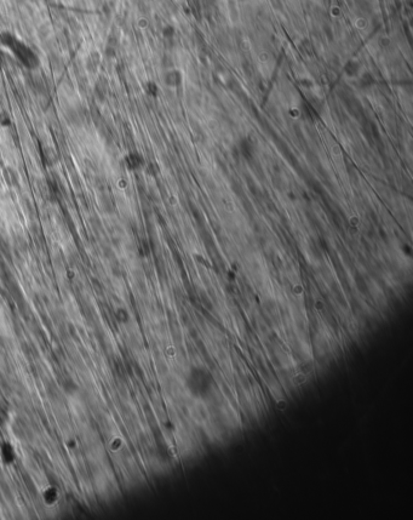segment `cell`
<instances>
[{
  "label": "cell",
  "mask_w": 413,
  "mask_h": 520,
  "mask_svg": "<svg viewBox=\"0 0 413 520\" xmlns=\"http://www.w3.org/2000/svg\"><path fill=\"white\" fill-rule=\"evenodd\" d=\"M314 307L316 310H322L323 307H325V304H323L322 301H316L314 303Z\"/></svg>",
  "instance_id": "obj_12"
},
{
  "label": "cell",
  "mask_w": 413,
  "mask_h": 520,
  "mask_svg": "<svg viewBox=\"0 0 413 520\" xmlns=\"http://www.w3.org/2000/svg\"><path fill=\"white\" fill-rule=\"evenodd\" d=\"M402 251H405V252L407 253V255H411L412 250H411V246L409 245H405V246H402Z\"/></svg>",
  "instance_id": "obj_13"
},
{
  "label": "cell",
  "mask_w": 413,
  "mask_h": 520,
  "mask_svg": "<svg viewBox=\"0 0 413 520\" xmlns=\"http://www.w3.org/2000/svg\"><path fill=\"white\" fill-rule=\"evenodd\" d=\"M313 370H314V367H313V365H311L310 363H305L304 365L302 366L301 371H302L303 373H305V375H308V373H310L311 371H313Z\"/></svg>",
  "instance_id": "obj_9"
},
{
  "label": "cell",
  "mask_w": 413,
  "mask_h": 520,
  "mask_svg": "<svg viewBox=\"0 0 413 520\" xmlns=\"http://www.w3.org/2000/svg\"><path fill=\"white\" fill-rule=\"evenodd\" d=\"M0 66H2V50H0Z\"/></svg>",
  "instance_id": "obj_15"
},
{
  "label": "cell",
  "mask_w": 413,
  "mask_h": 520,
  "mask_svg": "<svg viewBox=\"0 0 413 520\" xmlns=\"http://www.w3.org/2000/svg\"><path fill=\"white\" fill-rule=\"evenodd\" d=\"M237 148H239L240 154H241L245 159L251 160L252 158H254L255 148H254V145H252V142L250 141L249 139H243L242 141L239 143Z\"/></svg>",
  "instance_id": "obj_2"
},
{
  "label": "cell",
  "mask_w": 413,
  "mask_h": 520,
  "mask_svg": "<svg viewBox=\"0 0 413 520\" xmlns=\"http://www.w3.org/2000/svg\"><path fill=\"white\" fill-rule=\"evenodd\" d=\"M359 223H360V220H359L358 216L350 217L349 225H350V227H352L353 229H355V231H356V229H358V227H359Z\"/></svg>",
  "instance_id": "obj_7"
},
{
  "label": "cell",
  "mask_w": 413,
  "mask_h": 520,
  "mask_svg": "<svg viewBox=\"0 0 413 520\" xmlns=\"http://www.w3.org/2000/svg\"><path fill=\"white\" fill-rule=\"evenodd\" d=\"M182 82V77H181L180 72L172 71L169 72L165 77V83L168 84L169 86H178Z\"/></svg>",
  "instance_id": "obj_3"
},
{
  "label": "cell",
  "mask_w": 413,
  "mask_h": 520,
  "mask_svg": "<svg viewBox=\"0 0 413 520\" xmlns=\"http://www.w3.org/2000/svg\"><path fill=\"white\" fill-rule=\"evenodd\" d=\"M168 353H169V355H175V349L174 348H169L168 349Z\"/></svg>",
  "instance_id": "obj_14"
},
{
  "label": "cell",
  "mask_w": 413,
  "mask_h": 520,
  "mask_svg": "<svg viewBox=\"0 0 413 520\" xmlns=\"http://www.w3.org/2000/svg\"><path fill=\"white\" fill-rule=\"evenodd\" d=\"M148 92H149V95H153V96H155V95L157 94V86L155 85V84H154V83L148 84Z\"/></svg>",
  "instance_id": "obj_11"
},
{
  "label": "cell",
  "mask_w": 413,
  "mask_h": 520,
  "mask_svg": "<svg viewBox=\"0 0 413 520\" xmlns=\"http://www.w3.org/2000/svg\"><path fill=\"white\" fill-rule=\"evenodd\" d=\"M0 45L8 49L28 70H35L40 64L37 53L13 33L0 32Z\"/></svg>",
  "instance_id": "obj_1"
},
{
  "label": "cell",
  "mask_w": 413,
  "mask_h": 520,
  "mask_svg": "<svg viewBox=\"0 0 413 520\" xmlns=\"http://www.w3.org/2000/svg\"><path fill=\"white\" fill-rule=\"evenodd\" d=\"M292 292L295 295L299 296V295H302L303 292H304V288H303L301 284H296V285L292 288Z\"/></svg>",
  "instance_id": "obj_8"
},
{
  "label": "cell",
  "mask_w": 413,
  "mask_h": 520,
  "mask_svg": "<svg viewBox=\"0 0 413 520\" xmlns=\"http://www.w3.org/2000/svg\"><path fill=\"white\" fill-rule=\"evenodd\" d=\"M276 408H278L279 410H280V411L286 410V409H287V403H286V400H284V399L278 400V403H276Z\"/></svg>",
  "instance_id": "obj_10"
},
{
  "label": "cell",
  "mask_w": 413,
  "mask_h": 520,
  "mask_svg": "<svg viewBox=\"0 0 413 520\" xmlns=\"http://www.w3.org/2000/svg\"><path fill=\"white\" fill-rule=\"evenodd\" d=\"M354 64L355 63H348V66L346 67V72L349 77H354V76H356V73H358V66H355L354 67Z\"/></svg>",
  "instance_id": "obj_5"
},
{
  "label": "cell",
  "mask_w": 413,
  "mask_h": 520,
  "mask_svg": "<svg viewBox=\"0 0 413 520\" xmlns=\"http://www.w3.org/2000/svg\"><path fill=\"white\" fill-rule=\"evenodd\" d=\"M0 124L4 125V126L10 124V118H9L7 112H0Z\"/></svg>",
  "instance_id": "obj_6"
},
{
  "label": "cell",
  "mask_w": 413,
  "mask_h": 520,
  "mask_svg": "<svg viewBox=\"0 0 413 520\" xmlns=\"http://www.w3.org/2000/svg\"><path fill=\"white\" fill-rule=\"evenodd\" d=\"M293 383H295L296 385H301L303 383H305V381H307V375L305 373H303L302 371H299L297 375L293 376L292 378Z\"/></svg>",
  "instance_id": "obj_4"
}]
</instances>
